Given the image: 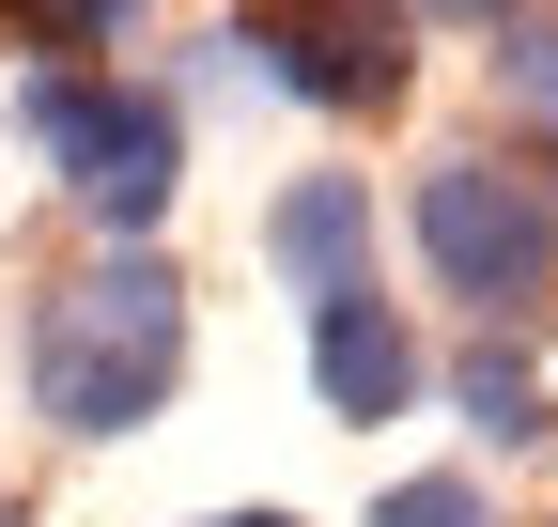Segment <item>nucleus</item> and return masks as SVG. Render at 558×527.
Returning <instances> with one entry per match:
<instances>
[{"instance_id": "nucleus-1", "label": "nucleus", "mask_w": 558, "mask_h": 527, "mask_svg": "<svg viewBox=\"0 0 558 527\" xmlns=\"http://www.w3.org/2000/svg\"><path fill=\"white\" fill-rule=\"evenodd\" d=\"M186 357H202V280L171 248H78L16 310V404L62 450H140L186 404Z\"/></svg>"}, {"instance_id": "nucleus-2", "label": "nucleus", "mask_w": 558, "mask_h": 527, "mask_svg": "<svg viewBox=\"0 0 558 527\" xmlns=\"http://www.w3.org/2000/svg\"><path fill=\"white\" fill-rule=\"evenodd\" d=\"M16 140L47 156L62 218L94 248H156L186 203V94L124 62H16Z\"/></svg>"}, {"instance_id": "nucleus-3", "label": "nucleus", "mask_w": 558, "mask_h": 527, "mask_svg": "<svg viewBox=\"0 0 558 527\" xmlns=\"http://www.w3.org/2000/svg\"><path fill=\"white\" fill-rule=\"evenodd\" d=\"M403 248H418V280L465 310V342H527V326L558 310V171H527V156H497V140L418 156Z\"/></svg>"}, {"instance_id": "nucleus-4", "label": "nucleus", "mask_w": 558, "mask_h": 527, "mask_svg": "<svg viewBox=\"0 0 558 527\" xmlns=\"http://www.w3.org/2000/svg\"><path fill=\"white\" fill-rule=\"evenodd\" d=\"M202 78L326 109V124H388L418 94V32L388 16V0H233L218 32H202Z\"/></svg>"}, {"instance_id": "nucleus-5", "label": "nucleus", "mask_w": 558, "mask_h": 527, "mask_svg": "<svg viewBox=\"0 0 558 527\" xmlns=\"http://www.w3.org/2000/svg\"><path fill=\"white\" fill-rule=\"evenodd\" d=\"M295 342H311V404H326L341 434H388V419H418V388H435V342L403 326L388 280L311 295V310H295Z\"/></svg>"}, {"instance_id": "nucleus-6", "label": "nucleus", "mask_w": 558, "mask_h": 527, "mask_svg": "<svg viewBox=\"0 0 558 527\" xmlns=\"http://www.w3.org/2000/svg\"><path fill=\"white\" fill-rule=\"evenodd\" d=\"M373 171H295V186H279V203H264V264H279V295H357L373 280Z\"/></svg>"}, {"instance_id": "nucleus-7", "label": "nucleus", "mask_w": 558, "mask_h": 527, "mask_svg": "<svg viewBox=\"0 0 558 527\" xmlns=\"http://www.w3.org/2000/svg\"><path fill=\"white\" fill-rule=\"evenodd\" d=\"M450 419H465L481 450H543V434H558L543 357H527V342H450Z\"/></svg>"}, {"instance_id": "nucleus-8", "label": "nucleus", "mask_w": 558, "mask_h": 527, "mask_svg": "<svg viewBox=\"0 0 558 527\" xmlns=\"http://www.w3.org/2000/svg\"><path fill=\"white\" fill-rule=\"evenodd\" d=\"M481 94H497V140L512 156H558V0H527V16L481 47Z\"/></svg>"}, {"instance_id": "nucleus-9", "label": "nucleus", "mask_w": 558, "mask_h": 527, "mask_svg": "<svg viewBox=\"0 0 558 527\" xmlns=\"http://www.w3.org/2000/svg\"><path fill=\"white\" fill-rule=\"evenodd\" d=\"M140 16H156V0H0V32H16L32 62H109Z\"/></svg>"}, {"instance_id": "nucleus-10", "label": "nucleus", "mask_w": 558, "mask_h": 527, "mask_svg": "<svg viewBox=\"0 0 558 527\" xmlns=\"http://www.w3.org/2000/svg\"><path fill=\"white\" fill-rule=\"evenodd\" d=\"M373 527H512V512H497V481H465V466H403L373 497Z\"/></svg>"}, {"instance_id": "nucleus-11", "label": "nucleus", "mask_w": 558, "mask_h": 527, "mask_svg": "<svg viewBox=\"0 0 558 527\" xmlns=\"http://www.w3.org/2000/svg\"><path fill=\"white\" fill-rule=\"evenodd\" d=\"M388 16H403V32H512L527 0H388Z\"/></svg>"}, {"instance_id": "nucleus-12", "label": "nucleus", "mask_w": 558, "mask_h": 527, "mask_svg": "<svg viewBox=\"0 0 558 527\" xmlns=\"http://www.w3.org/2000/svg\"><path fill=\"white\" fill-rule=\"evenodd\" d=\"M186 527H311V512H264V497H248V512H186Z\"/></svg>"}, {"instance_id": "nucleus-13", "label": "nucleus", "mask_w": 558, "mask_h": 527, "mask_svg": "<svg viewBox=\"0 0 558 527\" xmlns=\"http://www.w3.org/2000/svg\"><path fill=\"white\" fill-rule=\"evenodd\" d=\"M0 527H32V497H16V466H0Z\"/></svg>"}]
</instances>
